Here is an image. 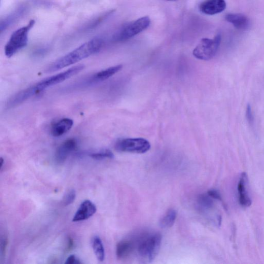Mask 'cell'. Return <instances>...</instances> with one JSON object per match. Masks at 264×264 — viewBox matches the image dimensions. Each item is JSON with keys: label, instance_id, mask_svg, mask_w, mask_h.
Instances as JSON below:
<instances>
[{"label": "cell", "instance_id": "6da1fadb", "mask_svg": "<svg viewBox=\"0 0 264 264\" xmlns=\"http://www.w3.org/2000/svg\"><path fill=\"white\" fill-rule=\"evenodd\" d=\"M83 65H77L67 71L47 77L17 93L8 101L6 106L12 108L24 103L46 89L63 82L79 73L84 69Z\"/></svg>", "mask_w": 264, "mask_h": 264}, {"label": "cell", "instance_id": "7a4b0ae2", "mask_svg": "<svg viewBox=\"0 0 264 264\" xmlns=\"http://www.w3.org/2000/svg\"><path fill=\"white\" fill-rule=\"evenodd\" d=\"M102 39L95 38L79 46L78 48L53 62L46 69V72L51 73L78 63L98 53L102 48Z\"/></svg>", "mask_w": 264, "mask_h": 264}, {"label": "cell", "instance_id": "3957f363", "mask_svg": "<svg viewBox=\"0 0 264 264\" xmlns=\"http://www.w3.org/2000/svg\"><path fill=\"white\" fill-rule=\"evenodd\" d=\"M161 243V236L158 233L147 234L138 240L137 252L142 260L151 262L158 255Z\"/></svg>", "mask_w": 264, "mask_h": 264}, {"label": "cell", "instance_id": "277c9868", "mask_svg": "<svg viewBox=\"0 0 264 264\" xmlns=\"http://www.w3.org/2000/svg\"><path fill=\"white\" fill-rule=\"evenodd\" d=\"M35 23V20H31L26 26L15 30L13 32L5 46V54L6 57L12 58L20 50L26 47L28 43L29 31L34 27Z\"/></svg>", "mask_w": 264, "mask_h": 264}, {"label": "cell", "instance_id": "5b68a950", "mask_svg": "<svg viewBox=\"0 0 264 264\" xmlns=\"http://www.w3.org/2000/svg\"><path fill=\"white\" fill-rule=\"evenodd\" d=\"M150 24V19L147 16L127 23L116 31L113 36V40L117 42L128 40L142 32L149 27Z\"/></svg>", "mask_w": 264, "mask_h": 264}, {"label": "cell", "instance_id": "8992f818", "mask_svg": "<svg viewBox=\"0 0 264 264\" xmlns=\"http://www.w3.org/2000/svg\"><path fill=\"white\" fill-rule=\"evenodd\" d=\"M221 40L220 34L213 39L204 38L193 51V55L197 59L208 60L213 59L218 51Z\"/></svg>", "mask_w": 264, "mask_h": 264}, {"label": "cell", "instance_id": "52a82bcc", "mask_svg": "<svg viewBox=\"0 0 264 264\" xmlns=\"http://www.w3.org/2000/svg\"><path fill=\"white\" fill-rule=\"evenodd\" d=\"M115 147L119 152L142 154L148 151L151 145L144 138H126L119 140L116 142Z\"/></svg>", "mask_w": 264, "mask_h": 264}, {"label": "cell", "instance_id": "ba28073f", "mask_svg": "<svg viewBox=\"0 0 264 264\" xmlns=\"http://www.w3.org/2000/svg\"><path fill=\"white\" fill-rule=\"evenodd\" d=\"M77 147V141L74 138H70L62 143L57 149L56 160L61 163L65 161L69 155L75 151Z\"/></svg>", "mask_w": 264, "mask_h": 264}, {"label": "cell", "instance_id": "9c48e42d", "mask_svg": "<svg viewBox=\"0 0 264 264\" xmlns=\"http://www.w3.org/2000/svg\"><path fill=\"white\" fill-rule=\"evenodd\" d=\"M96 205L89 200H85L75 214L73 221L78 222L88 220L97 212Z\"/></svg>", "mask_w": 264, "mask_h": 264}, {"label": "cell", "instance_id": "30bf717a", "mask_svg": "<svg viewBox=\"0 0 264 264\" xmlns=\"http://www.w3.org/2000/svg\"><path fill=\"white\" fill-rule=\"evenodd\" d=\"M226 6L224 0H206L200 5L199 9L205 14L214 15L224 11Z\"/></svg>", "mask_w": 264, "mask_h": 264}, {"label": "cell", "instance_id": "8fae6325", "mask_svg": "<svg viewBox=\"0 0 264 264\" xmlns=\"http://www.w3.org/2000/svg\"><path fill=\"white\" fill-rule=\"evenodd\" d=\"M248 184L247 175L243 173L240 176L237 190L239 203L245 207L250 206L251 205V200L248 191Z\"/></svg>", "mask_w": 264, "mask_h": 264}, {"label": "cell", "instance_id": "7c38bea8", "mask_svg": "<svg viewBox=\"0 0 264 264\" xmlns=\"http://www.w3.org/2000/svg\"><path fill=\"white\" fill-rule=\"evenodd\" d=\"M122 68V65H119L103 70L91 76L87 83L92 84L105 81L119 72Z\"/></svg>", "mask_w": 264, "mask_h": 264}, {"label": "cell", "instance_id": "4fadbf2b", "mask_svg": "<svg viewBox=\"0 0 264 264\" xmlns=\"http://www.w3.org/2000/svg\"><path fill=\"white\" fill-rule=\"evenodd\" d=\"M73 121L69 118H63L54 123L51 128V135L54 137H60L71 130Z\"/></svg>", "mask_w": 264, "mask_h": 264}, {"label": "cell", "instance_id": "5bb4252c", "mask_svg": "<svg viewBox=\"0 0 264 264\" xmlns=\"http://www.w3.org/2000/svg\"><path fill=\"white\" fill-rule=\"evenodd\" d=\"M226 19L238 29L246 30L250 26L249 18L242 14H228L226 15Z\"/></svg>", "mask_w": 264, "mask_h": 264}, {"label": "cell", "instance_id": "9a60e30c", "mask_svg": "<svg viewBox=\"0 0 264 264\" xmlns=\"http://www.w3.org/2000/svg\"><path fill=\"white\" fill-rule=\"evenodd\" d=\"M135 245L132 240H121L116 247V255L120 260L128 258L135 249Z\"/></svg>", "mask_w": 264, "mask_h": 264}, {"label": "cell", "instance_id": "2e32d148", "mask_svg": "<svg viewBox=\"0 0 264 264\" xmlns=\"http://www.w3.org/2000/svg\"><path fill=\"white\" fill-rule=\"evenodd\" d=\"M92 246L98 260L103 262L105 259V250L102 240L96 236L92 238Z\"/></svg>", "mask_w": 264, "mask_h": 264}, {"label": "cell", "instance_id": "e0dca14e", "mask_svg": "<svg viewBox=\"0 0 264 264\" xmlns=\"http://www.w3.org/2000/svg\"><path fill=\"white\" fill-rule=\"evenodd\" d=\"M197 203L201 211L207 212L212 210L214 204L213 198L207 195H201L198 198Z\"/></svg>", "mask_w": 264, "mask_h": 264}, {"label": "cell", "instance_id": "ac0fdd59", "mask_svg": "<svg viewBox=\"0 0 264 264\" xmlns=\"http://www.w3.org/2000/svg\"><path fill=\"white\" fill-rule=\"evenodd\" d=\"M177 213L174 209H169L160 221V226L162 228L172 227L176 219Z\"/></svg>", "mask_w": 264, "mask_h": 264}, {"label": "cell", "instance_id": "d6986e66", "mask_svg": "<svg viewBox=\"0 0 264 264\" xmlns=\"http://www.w3.org/2000/svg\"><path fill=\"white\" fill-rule=\"evenodd\" d=\"M90 157L96 160H103L106 159H113L114 155L113 152L108 149H102L98 151L92 153Z\"/></svg>", "mask_w": 264, "mask_h": 264}, {"label": "cell", "instance_id": "ffe728a7", "mask_svg": "<svg viewBox=\"0 0 264 264\" xmlns=\"http://www.w3.org/2000/svg\"><path fill=\"white\" fill-rule=\"evenodd\" d=\"M76 198V192L74 190L68 191L63 198V204L64 206H68L73 203Z\"/></svg>", "mask_w": 264, "mask_h": 264}, {"label": "cell", "instance_id": "44dd1931", "mask_svg": "<svg viewBox=\"0 0 264 264\" xmlns=\"http://www.w3.org/2000/svg\"><path fill=\"white\" fill-rule=\"evenodd\" d=\"M246 116L248 122L252 124L254 120V117L251 107L249 104H248L247 106Z\"/></svg>", "mask_w": 264, "mask_h": 264}, {"label": "cell", "instance_id": "7402d4cb", "mask_svg": "<svg viewBox=\"0 0 264 264\" xmlns=\"http://www.w3.org/2000/svg\"><path fill=\"white\" fill-rule=\"evenodd\" d=\"M8 244H9L8 238L6 237L2 238L1 241V254L3 257L5 256Z\"/></svg>", "mask_w": 264, "mask_h": 264}, {"label": "cell", "instance_id": "603a6c76", "mask_svg": "<svg viewBox=\"0 0 264 264\" xmlns=\"http://www.w3.org/2000/svg\"><path fill=\"white\" fill-rule=\"evenodd\" d=\"M66 264H80L82 262L75 255H71L66 260Z\"/></svg>", "mask_w": 264, "mask_h": 264}, {"label": "cell", "instance_id": "cb8c5ba5", "mask_svg": "<svg viewBox=\"0 0 264 264\" xmlns=\"http://www.w3.org/2000/svg\"><path fill=\"white\" fill-rule=\"evenodd\" d=\"M208 195L212 197L213 199L218 200H221V197L220 195V194L219 193L218 191H217L214 190H212L210 191H209L207 192Z\"/></svg>", "mask_w": 264, "mask_h": 264}, {"label": "cell", "instance_id": "d4e9b609", "mask_svg": "<svg viewBox=\"0 0 264 264\" xmlns=\"http://www.w3.org/2000/svg\"><path fill=\"white\" fill-rule=\"evenodd\" d=\"M73 247H74V240L71 237H69L68 239L67 251H71L73 249Z\"/></svg>", "mask_w": 264, "mask_h": 264}, {"label": "cell", "instance_id": "484cf974", "mask_svg": "<svg viewBox=\"0 0 264 264\" xmlns=\"http://www.w3.org/2000/svg\"><path fill=\"white\" fill-rule=\"evenodd\" d=\"M0 162H1V163H0V169H1L4 165V160L1 158V159H0Z\"/></svg>", "mask_w": 264, "mask_h": 264}, {"label": "cell", "instance_id": "4316f807", "mask_svg": "<svg viewBox=\"0 0 264 264\" xmlns=\"http://www.w3.org/2000/svg\"><path fill=\"white\" fill-rule=\"evenodd\" d=\"M166 1H177V0H166Z\"/></svg>", "mask_w": 264, "mask_h": 264}]
</instances>
